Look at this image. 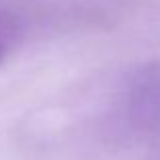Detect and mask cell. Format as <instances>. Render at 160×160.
I'll use <instances>...</instances> for the list:
<instances>
[{"mask_svg":"<svg viewBox=\"0 0 160 160\" xmlns=\"http://www.w3.org/2000/svg\"><path fill=\"white\" fill-rule=\"evenodd\" d=\"M102 126L112 140L160 152V59L132 67L113 83Z\"/></svg>","mask_w":160,"mask_h":160,"instance_id":"1","label":"cell"},{"mask_svg":"<svg viewBox=\"0 0 160 160\" xmlns=\"http://www.w3.org/2000/svg\"><path fill=\"white\" fill-rule=\"evenodd\" d=\"M35 14L10 0H0V63H4L31 37Z\"/></svg>","mask_w":160,"mask_h":160,"instance_id":"2","label":"cell"}]
</instances>
